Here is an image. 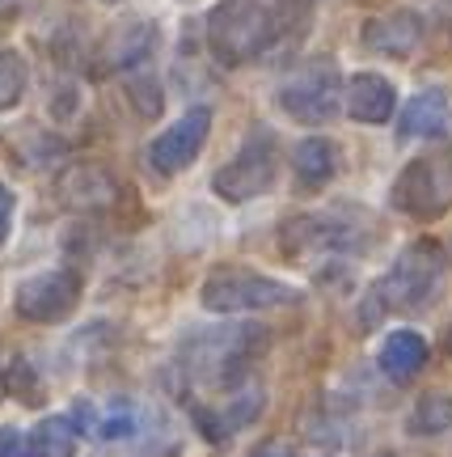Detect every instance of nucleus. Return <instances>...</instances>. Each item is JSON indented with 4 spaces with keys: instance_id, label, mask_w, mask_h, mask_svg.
Wrapping results in <instances>:
<instances>
[{
    "instance_id": "nucleus-1",
    "label": "nucleus",
    "mask_w": 452,
    "mask_h": 457,
    "mask_svg": "<svg viewBox=\"0 0 452 457\" xmlns=\"http://www.w3.org/2000/svg\"><path fill=\"white\" fill-rule=\"evenodd\" d=\"M444 267H448V254L440 250V242L431 237H419V242H410L393 259V267L385 271V279L376 284L368 293V301L359 305V327L372 330L381 322V313L389 310H423V305H431L440 293V284H444Z\"/></svg>"
},
{
    "instance_id": "nucleus-2",
    "label": "nucleus",
    "mask_w": 452,
    "mask_h": 457,
    "mask_svg": "<svg viewBox=\"0 0 452 457\" xmlns=\"http://www.w3.org/2000/svg\"><path fill=\"white\" fill-rule=\"evenodd\" d=\"M275 43V17L262 0H216L208 13V47L225 68L250 64Z\"/></svg>"
},
{
    "instance_id": "nucleus-3",
    "label": "nucleus",
    "mask_w": 452,
    "mask_h": 457,
    "mask_svg": "<svg viewBox=\"0 0 452 457\" xmlns=\"http://www.w3.org/2000/svg\"><path fill=\"white\" fill-rule=\"evenodd\" d=\"M199 301H203L208 313L237 318V313H262V310H275V305H296L300 293L292 284H284V279L267 276V271L225 262V267L208 271L203 288H199Z\"/></svg>"
},
{
    "instance_id": "nucleus-4",
    "label": "nucleus",
    "mask_w": 452,
    "mask_h": 457,
    "mask_svg": "<svg viewBox=\"0 0 452 457\" xmlns=\"http://www.w3.org/2000/svg\"><path fill=\"white\" fill-rule=\"evenodd\" d=\"M275 179H279V145H275V131L259 123L242 140L237 157L211 174V191L228 204H250V199L267 195Z\"/></svg>"
},
{
    "instance_id": "nucleus-5",
    "label": "nucleus",
    "mask_w": 452,
    "mask_h": 457,
    "mask_svg": "<svg viewBox=\"0 0 452 457\" xmlns=\"http://www.w3.org/2000/svg\"><path fill=\"white\" fill-rule=\"evenodd\" d=\"M393 208L415 220H436L452 208V145L431 148L406 165L393 182Z\"/></svg>"
},
{
    "instance_id": "nucleus-6",
    "label": "nucleus",
    "mask_w": 452,
    "mask_h": 457,
    "mask_svg": "<svg viewBox=\"0 0 452 457\" xmlns=\"http://www.w3.org/2000/svg\"><path fill=\"white\" fill-rule=\"evenodd\" d=\"M81 293H85L81 271L43 267V271H30L13 288V313L26 318V322H38V327H60V322H68L77 313Z\"/></svg>"
},
{
    "instance_id": "nucleus-7",
    "label": "nucleus",
    "mask_w": 452,
    "mask_h": 457,
    "mask_svg": "<svg viewBox=\"0 0 452 457\" xmlns=\"http://www.w3.org/2000/svg\"><path fill=\"white\" fill-rule=\"evenodd\" d=\"M182 403L191 411L194 428H199L211 445H220V441H228L233 432H242V428H250L259 420L262 407H267V390H262L259 377H245L237 386L220 390V398H199V394H191V398H182Z\"/></svg>"
},
{
    "instance_id": "nucleus-8",
    "label": "nucleus",
    "mask_w": 452,
    "mask_h": 457,
    "mask_svg": "<svg viewBox=\"0 0 452 457\" xmlns=\"http://www.w3.org/2000/svg\"><path fill=\"white\" fill-rule=\"evenodd\" d=\"M279 106L296 123H330L339 111V68L334 60H308L279 85Z\"/></svg>"
},
{
    "instance_id": "nucleus-9",
    "label": "nucleus",
    "mask_w": 452,
    "mask_h": 457,
    "mask_svg": "<svg viewBox=\"0 0 452 457\" xmlns=\"http://www.w3.org/2000/svg\"><path fill=\"white\" fill-rule=\"evenodd\" d=\"M359 242H368V233L359 237L351 216L342 212H305L292 216L279 225V250L292 259H305V254H339V250H364Z\"/></svg>"
},
{
    "instance_id": "nucleus-10",
    "label": "nucleus",
    "mask_w": 452,
    "mask_h": 457,
    "mask_svg": "<svg viewBox=\"0 0 452 457\" xmlns=\"http://www.w3.org/2000/svg\"><path fill=\"white\" fill-rule=\"evenodd\" d=\"M208 131H211V111H208V106H191L178 123H169V128H165L161 136L148 145V162H152V170H157V174H165V179L182 174V170H186V165H194V157L203 153V145H208Z\"/></svg>"
},
{
    "instance_id": "nucleus-11",
    "label": "nucleus",
    "mask_w": 452,
    "mask_h": 457,
    "mask_svg": "<svg viewBox=\"0 0 452 457\" xmlns=\"http://www.w3.org/2000/svg\"><path fill=\"white\" fill-rule=\"evenodd\" d=\"M55 191H60V204L72 208V212H106V208H114V199H119V179H114L106 165L81 162V165H68L64 174H60Z\"/></svg>"
},
{
    "instance_id": "nucleus-12",
    "label": "nucleus",
    "mask_w": 452,
    "mask_h": 457,
    "mask_svg": "<svg viewBox=\"0 0 452 457\" xmlns=\"http://www.w3.org/2000/svg\"><path fill=\"white\" fill-rule=\"evenodd\" d=\"M419 43H423V17L415 9H393V13L372 17L364 26V47L376 51V55L406 60V55H415Z\"/></svg>"
},
{
    "instance_id": "nucleus-13",
    "label": "nucleus",
    "mask_w": 452,
    "mask_h": 457,
    "mask_svg": "<svg viewBox=\"0 0 452 457\" xmlns=\"http://www.w3.org/2000/svg\"><path fill=\"white\" fill-rule=\"evenodd\" d=\"M427 356H431V347H427V339H423L419 330L398 327V330H389L385 339H381V347H376V369L393 386H406L427 364Z\"/></svg>"
},
{
    "instance_id": "nucleus-14",
    "label": "nucleus",
    "mask_w": 452,
    "mask_h": 457,
    "mask_svg": "<svg viewBox=\"0 0 452 457\" xmlns=\"http://www.w3.org/2000/svg\"><path fill=\"white\" fill-rule=\"evenodd\" d=\"M347 114L356 123H389L398 111V89L393 81H385L381 72H356L347 81Z\"/></svg>"
},
{
    "instance_id": "nucleus-15",
    "label": "nucleus",
    "mask_w": 452,
    "mask_h": 457,
    "mask_svg": "<svg viewBox=\"0 0 452 457\" xmlns=\"http://www.w3.org/2000/svg\"><path fill=\"white\" fill-rule=\"evenodd\" d=\"M448 128V94L444 89H419L406 102L402 119H398V136L402 140H431Z\"/></svg>"
},
{
    "instance_id": "nucleus-16",
    "label": "nucleus",
    "mask_w": 452,
    "mask_h": 457,
    "mask_svg": "<svg viewBox=\"0 0 452 457\" xmlns=\"http://www.w3.org/2000/svg\"><path fill=\"white\" fill-rule=\"evenodd\" d=\"M292 174H296V182L305 191H322L325 182L339 174V148H334V140H325V136L300 140L292 148Z\"/></svg>"
},
{
    "instance_id": "nucleus-17",
    "label": "nucleus",
    "mask_w": 452,
    "mask_h": 457,
    "mask_svg": "<svg viewBox=\"0 0 452 457\" xmlns=\"http://www.w3.org/2000/svg\"><path fill=\"white\" fill-rule=\"evenodd\" d=\"M77 424L72 415H43L38 424L26 432L30 457H77Z\"/></svg>"
},
{
    "instance_id": "nucleus-18",
    "label": "nucleus",
    "mask_w": 452,
    "mask_h": 457,
    "mask_svg": "<svg viewBox=\"0 0 452 457\" xmlns=\"http://www.w3.org/2000/svg\"><path fill=\"white\" fill-rule=\"evenodd\" d=\"M406 432L410 436H444V432H452V394L444 390L423 394L419 403L410 407V415H406Z\"/></svg>"
},
{
    "instance_id": "nucleus-19",
    "label": "nucleus",
    "mask_w": 452,
    "mask_h": 457,
    "mask_svg": "<svg viewBox=\"0 0 452 457\" xmlns=\"http://www.w3.org/2000/svg\"><path fill=\"white\" fill-rule=\"evenodd\" d=\"M152 38H157V30L144 26V21L123 26V30L111 38V64L114 68H140L148 60V51H152Z\"/></svg>"
},
{
    "instance_id": "nucleus-20",
    "label": "nucleus",
    "mask_w": 452,
    "mask_h": 457,
    "mask_svg": "<svg viewBox=\"0 0 452 457\" xmlns=\"http://www.w3.org/2000/svg\"><path fill=\"white\" fill-rule=\"evenodd\" d=\"M4 390L13 394L17 403H26V407H43L47 403V390H43V381H38V373H34L30 356H9V364H4Z\"/></svg>"
},
{
    "instance_id": "nucleus-21",
    "label": "nucleus",
    "mask_w": 452,
    "mask_h": 457,
    "mask_svg": "<svg viewBox=\"0 0 452 457\" xmlns=\"http://www.w3.org/2000/svg\"><path fill=\"white\" fill-rule=\"evenodd\" d=\"M140 428V415H136V403H127V398H119V403H111V407L97 415L94 424V436L97 441H127L131 432Z\"/></svg>"
},
{
    "instance_id": "nucleus-22",
    "label": "nucleus",
    "mask_w": 452,
    "mask_h": 457,
    "mask_svg": "<svg viewBox=\"0 0 452 457\" xmlns=\"http://www.w3.org/2000/svg\"><path fill=\"white\" fill-rule=\"evenodd\" d=\"M30 85V68L17 51H0V111H13Z\"/></svg>"
},
{
    "instance_id": "nucleus-23",
    "label": "nucleus",
    "mask_w": 452,
    "mask_h": 457,
    "mask_svg": "<svg viewBox=\"0 0 452 457\" xmlns=\"http://www.w3.org/2000/svg\"><path fill=\"white\" fill-rule=\"evenodd\" d=\"M127 94H131L136 111L144 114V119H157V114H161V85L152 81V72H131Z\"/></svg>"
},
{
    "instance_id": "nucleus-24",
    "label": "nucleus",
    "mask_w": 452,
    "mask_h": 457,
    "mask_svg": "<svg viewBox=\"0 0 452 457\" xmlns=\"http://www.w3.org/2000/svg\"><path fill=\"white\" fill-rule=\"evenodd\" d=\"M0 457H30V441L21 428H0Z\"/></svg>"
},
{
    "instance_id": "nucleus-25",
    "label": "nucleus",
    "mask_w": 452,
    "mask_h": 457,
    "mask_svg": "<svg viewBox=\"0 0 452 457\" xmlns=\"http://www.w3.org/2000/svg\"><path fill=\"white\" fill-rule=\"evenodd\" d=\"M13 212H17V199H13V191L0 182V245L9 242V233H13Z\"/></svg>"
},
{
    "instance_id": "nucleus-26",
    "label": "nucleus",
    "mask_w": 452,
    "mask_h": 457,
    "mask_svg": "<svg viewBox=\"0 0 452 457\" xmlns=\"http://www.w3.org/2000/svg\"><path fill=\"white\" fill-rule=\"evenodd\" d=\"M250 457H292V449H284L279 441H267V445H259Z\"/></svg>"
},
{
    "instance_id": "nucleus-27",
    "label": "nucleus",
    "mask_w": 452,
    "mask_h": 457,
    "mask_svg": "<svg viewBox=\"0 0 452 457\" xmlns=\"http://www.w3.org/2000/svg\"><path fill=\"white\" fill-rule=\"evenodd\" d=\"M444 352L452 356V327H448V335H444Z\"/></svg>"
},
{
    "instance_id": "nucleus-28",
    "label": "nucleus",
    "mask_w": 452,
    "mask_h": 457,
    "mask_svg": "<svg viewBox=\"0 0 452 457\" xmlns=\"http://www.w3.org/2000/svg\"><path fill=\"white\" fill-rule=\"evenodd\" d=\"M102 4H119V0H102Z\"/></svg>"
},
{
    "instance_id": "nucleus-29",
    "label": "nucleus",
    "mask_w": 452,
    "mask_h": 457,
    "mask_svg": "<svg viewBox=\"0 0 452 457\" xmlns=\"http://www.w3.org/2000/svg\"><path fill=\"white\" fill-rule=\"evenodd\" d=\"M376 457H393V453H376Z\"/></svg>"
},
{
    "instance_id": "nucleus-30",
    "label": "nucleus",
    "mask_w": 452,
    "mask_h": 457,
    "mask_svg": "<svg viewBox=\"0 0 452 457\" xmlns=\"http://www.w3.org/2000/svg\"><path fill=\"white\" fill-rule=\"evenodd\" d=\"M0 390H4V381H0Z\"/></svg>"
}]
</instances>
